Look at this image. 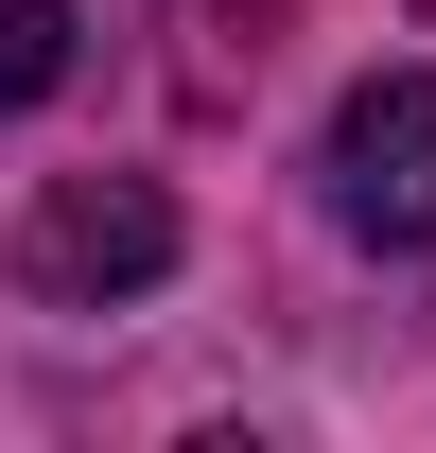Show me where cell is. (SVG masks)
Here are the masks:
<instances>
[{
    "label": "cell",
    "mask_w": 436,
    "mask_h": 453,
    "mask_svg": "<svg viewBox=\"0 0 436 453\" xmlns=\"http://www.w3.org/2000/svg\"><path fill=\"white\" fill-rule=\"evenodd\" d=\"M70 88V0H0V122Z\"/></svg>",
    "instance_id": "277c9868"
},
{
    "label": "cell",
    "mask_w": 436,
    "mask_h": 453,
    "mask_svg": "<svg viewBox=\"0 0 436 453\" xmlns=\"http://www.w3.org/2000/svg\"><path fill=\"white\" fill-rule=\"evenodd\" d=\"M18 296L35 314H122V296H158L175 262H192V226H175V192L158 174H53L35 210H18Z\"/></svg>",
    "instance_id": "6da1fadb"
},
{
    "label": "cell",
    "mask_w": 436,
    "mask_h": 453,
    "mask_svg": "<svg viewBox=\"0 0 436 453\" xmlns=\"http://www.w3.org/2000/svg\"><path fill=\"white\" fill-rule=\"evenodd\" d=\"M315 192L367 262H436V70H349L315 140Z\"/></svg>",
    "instance_id": "7a4b0ae2"
},
{
    "label": "cell",
    "mask_w": 436,
    "mask_h": 453,
    "mask_svg": "<svg viewBox=\"0 0 436 453\" xmlns=\"http://www.w3.org/2000/svg\"><path fill=\"white\" fill-rule=\"evenodd\" d=\"M279 35H297V0H175V88L192 105H245Z\"/></svg>",
    "instance_id": "3957f363"
}]
</instances>
